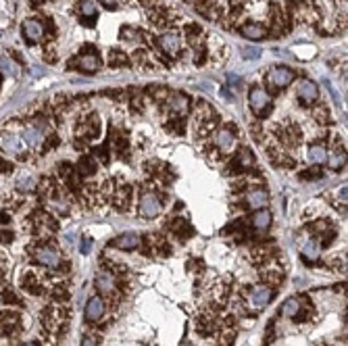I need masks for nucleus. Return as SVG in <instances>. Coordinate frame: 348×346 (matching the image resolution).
Instances as JSON below:
<instances>
[{
    "instance_id": "43",
    "label": "nucleus",
    "mask_w": 348,
    "mask_h": 346,
    "mask_svg": "<svg viewBox=\"0 0 348 346\" xmlns=\"http://www.w3.org/2000/svg\"><path fill=\"white\" fill-rule=\"evenodd\" d=\"M0 304H3V296H0Z\"/></svg>"
},
{
    "instance_id": "35",
    "label": "nucleus",
    "mask_w": 348,
    "mask_h": 346,
    "mask_svg": "<svg viewBox=\"0 0 348 346\" xmlns=\"http://www.w3.org/2000/svg\"><path fill=\"white\" fill-rule=\"evenodd\" d=\"M13 240V234L7 229H0V242H11Z\"/></svg>"
},
{
    "instance_id": "42",
    "label": "nucleus",
    "mask_w": 348,
    "mask_h": 346,
    "mask_svg": "<svg viewBox=\"0 0 348 346\" xmlns=\"http://www.w3.org/2000/svg\"><path fill=\"white\" fill-rule=\"evenodd\" d=\"M38 3H40V0H34V5H38Z\"/></svg>"
},
{
    "instance_id": "22",
    "label": "nucleus",
    "mask_w": 348,
    "mask_h": 346,
    "mask_svg": "<svg viewBox=\"0 0 348 346\" xmlns=\"http://www.w3.org/2000/svg\"><path fill=\"white\" fill-rule=\"evenodd\" d=\"M309 163L313 165H323L325 159H327V148L321 144V142H317V144H311L309 146Z\"/></svg>"
},
{
    "instance_id": "37",
    "label": "nucleus",
    "mask_w": 348,
    "mask_h": 346,
    "mask_svg": "<svg viewBox=\"0 0 348 346\" xmlns=\"http://www.w3.org/2000/svg\"><path fill=\"white\" fill-rule=\"evenodd\" d=\"M100 3L106 7V9H117V5H119V0H100Z\"/></svg>"
},
{
    "instance_id": "25",
    "label": "nucleus",
    "mask_w": 348,
    "mask_h": 346,
    "mask_svg": "<svg viewBox=\"0 0 348 346\" xmlns=\"http://www.w3.org/2000/svg\"><path fill=\"white\" fill-rule=\"evenodd\" d=\"M0 71H3L5 75H13V77H17L21 73V67L13 61L9 54H0Z\"/></svg>"
},
{
    "instance_id": "8",
    "label": "nucleus",
    "mask_w": 348,
    "mask_h": 346,
    "mask_svg": "<svg viewBox=\"0 0 348 346\" xmlns=\"http://www.w3.org/2000/svg\"><path fill=\"white\" fill-rule=\"evenodd\" d=\"M159 48L169 54V57H173V54L179 52V48H182V40H179V34L177 32H167L159 38Z\"/></svg>"
},
{
    "instance_id": "39",
    "label": "nucleus",
    "mask_w": 348,
    "mask_h": 346,
    "mask_svg": "<svg viewBox=\"0 0 348 346\" xmlns=\"http://www.w3.org/2000/svg\"><path fill=\"white\" fill-rule=\"evenodd\" d=\"M7 221H9V217L5 213H0V223H7Z\"/></svg>"
},
{
    "instance_id": "29",
    "label": "nucleus",
    "mask_w": 348,
    "mask_h": 346,
    "mask_svg": "<svg viewBox=\"0 0 348 346\" xmlns=\"http://www.w3.org/2000/svg\"><path fill=\"white\" fill-rule=\"evenodd\" d=\"M119 38L123 40V42H140V40H142L140 32L134 30V27H121Z\"/></svg>"
},
{
    "instance_id": "26",
    "label": "nucleus",
    "mask_w": 348,
    "mask_h": 346,
    "mask_svg": "<svg viewBox=\"0 0 348 346\" xmlns=\"http://www.w3.org/2000/svg\"><path fill=\"white\" fill-rule=\"evenodd\" d=\"M19 192H32L34 188H36V177L34 175H30V173H23V175H19V179H17V186H15Z\"/></svg>"
},
{
    "instance_id": "38",
    "label": "nucleus",
    "mask_w": 348,
    "mask_h": 346,
    "mask_svg": "<svg viewBox=\"0 0 348 346\" xmlns=\"http://www.w3.org/2000/svg\"><path fill=\"white\" fill-rule=\"evenodd\" d=\"M81 346H96V340H94L92 336H83V340H81Z\"/></svg>"
},
{
    "instance_id": "12",
    "label": "nucleus",
    "mask_w": 348,
    "mask_h": 346,
    "mask_svg": "<svg viewBox=\"0 0 348 346\" xmlns=\"http://www.w3.org/2000/svg\"><path fill=\"white\" fill-rule=\"evenodd\" d=\"M246 204H248V209H265L267 202H269V194H267V190H263V188H253V190H248V194H246Z\"/></svg>"
},
{
    "instance_id": "19",
    "label": "nucleus",
    "mask_w": 348,
    "mask_h": 346,
    "mask_svg": "<svg viewBox=\"0 0 348 346\" xmlns=\"http://www.w3.org/2000/svg\"><path fill=\"white\" fill-rule=\"evenodd\" d=\"M240 32L248 40H263L267 36V27L261 25V23H246V25L240 27Z\"/></svg>"
},
{
    "instance_id": "2",
    "label": "nucleus",
    "mask_w": 348,
    "mask_h": 346,
    "mask_svg": "<svg viewBox=\"0 0 348 346\" xmlns=\"http://www.w3.org/2000/svg\"><path fill=\"white\" fill-rule=\"evenodd\" d=\"M163 211V202L155 192H142L140 196V217L144 219H155Z\"/></svg>"
},
{
    "instance_id": "40",
    "label": "nucleus",
    "mask_w": 348,
    "mask_h": 346,
    "mask_svg": "<svg viewBox=\"0 0 348 346\" xmlns=\"http://www.w3.org/2000/svg\"><path fill=\"white\" fill-rule=\"evenodd\" d=\"M21 346H38L36 342H25V344H21Z\"/></svg>"
},
{
    "instance_id": "1",
    "label": "nucleus",
    "mask_w": 348,
    "mask_h": 346,
    "mask_svg": "<svg viewBox=\"0 0 348 346\" xmlns=\"http://www.w3.org/2000/svg\"><path fill=\"white\" fill-rule=\"evenodd\" d=\"M248 104L257 117H267L269 110H271V96L265 88L255 86L248 94Z\"/></svg>"
},
{
    "instance_id": "24",
    "label": "nucleus",
    "mask_w": 348,
    "mask_h": 346,
    "mask_svg": "<svg viewBox=\"0 0 348 346\" xmlns=\"http://www.w3.org/2000/svg\"><path fill=\"white\" fill-rule=\"evenodd\" d=\"M188 106H190V100L186 98L184 94H173L169 98V108H171V113H175V115H184L188 110Z\"/></svg>"
},
{
    "instance_id": "17",
    "label": "nucleus",
    "mask_w": 348,
    "mask_h": 346,
    "mask_svg": "<svg viewBox=\"0 0 348 346\" xmlns=\"http://www.w3.org/2000/svg\"><path fill=\"white\" fill-rule=\"evenodd\" d=\"M250 225H253L255 232H267L269 225H271V211L267 209H257L250 217Z\"/></svg>"
},
{
    "instance_id": "3",
    "label": "nucleus",
    "mask_w": 348,
    "mask_h": 346,
    "mask_svg": "<svg viewBox=\"0 0 348 346\" xmlns=\"http://www.w3.org/2000/svg\"><path fill=\"white\" fill-rule=\"evenodd\" d=\"M34 259L40 263V265H44L48 269H57L61 265V253L57 251V248L48 246V244L38 246L34 251Z\"/></svg>"
},
{
    "instance_id": "31",
    "label": "nucleus",
    "mask_w": 348,
    "mask_h": 346,
    "mask_svg": "<svg viewBox=\"0 0 348 346\" xmlns=\"http://www.w3.org/2000/svg\"><path fill=\"white\" fill-rule=\"evenodd\" d=\"M79 171H81L83 175H90V173H94V171H96V163H94L92 159H88V157H83V159H81V163H79Z\"/></svg>"
},
{
    "instance_id": "14",
    "label": "nucleus",
    "mask_w": 348,
    "mask_h": 346,
    "mask_svg": "<svg viewBox=\"0 0 348 346\" xmlns=\"http://www.w3.org/2000/svg\"><path fill=\"white\" fill-rule=\"evenodd\" d=\"M94 286H96V290H98L100 294H113L117 290V282L113 278V273H108V271H100L98 275H96Z\"/></svg>"
},
{
    "instance_id": "20",
    "label": "nucleus",
    "mask_w": 348,
    "mask_h": 346,
    "mask_svg": "<svg viewBox=\"0 0 348 346\" xmlns=\"http://www.w3.org/2000/svg\"><path fill=\"white\" fill-rule=\"evenodd\" d=\"M100 67V57L96 52H88V54H83V57H79L77 61V69H81V71H96V69Z\"/></svg>"
},
{
    "instance_id": "36",
    "label": "nucleus",
    "mask_w": 348,
    "mask_h": 346,
    "mask_svg": "<svg viewBox=\"0 0 348 346\" xmlns=\"http://www.w3.org/2000/svg\"><path fill=\"white\" fill-rule=\"evenodd\" d=\"M302 177H307V179H319V177H321V173H319V171H302Z\"/></svg>"
},
{
    "instance_id": "28",
    "label": "nucleus",
    "mask_w": 348,
    "mask_h": 346,
    "mask_svg": "<svg viewBox=\"0 0 348 346\" xmlns=\"http://www.w3.org/2000/svg\"><path fill=\"white\" fill-rule=\"evenodd\" d=\"M79 13L83 17H96V13H98L96 0H81V3H79Z\"/></svg>"
},
{
    "instance_id": "10",
    "label": "nucleus",
    "mask_w": 348,
    "mask_h": 346,
    "mask_svg": "<svg viewBox=\"0 0 348 346\" xmlns=\"http://www.w3.org/2000/svg\"><path fill=\"white\" fill-rule=\"evenodd\" d=\"M0 146H3V150L9 152V155H15V157L25 159L23 140H19V138H17L15 134H5L3 138H0Z\"/></svg>"
},
{
    "instance_id": "13",
    "label": "nucleus",
    "mask_w": 348,
    "mask_h": 346,
    "mask_svg": "<svg viewBox=\"0 0 348 346\" xmlns=\"http://www.w3.org/2000/svg\"><path fill=\"white\" fill-rule=\"evenodd\" d=\"M140 236L134 232H128V234H121V236H117L113 242H110L108 246H113V248H119V251H134V248L140 246Z\"/></svg>"
},
{
    "instance_id": "9",
    "label": "nucleus",
    "mask_w": 348,
    "mask_h": 346,
    "mask_svg": "<svg viewBox=\"0 0 348 346\" xmlns=\"http://www.w3.org/2000/svg\"><path fill=\"white\" fill-rule=\"evenodd\" d=\"M213 142H215V146H217L221 152H223V155H227V152H231L234 146H236V136H234V132H231L229 128H221V130L215 134Z\"/></svg>"
},
{
    "instance_id": "11",
    "label": "nucleus",
    "mask_w": 348,
    "mask_h": 346,
    "mask_svg": "<svg viewBox=\"0 0 348 346\" xmlns=\"http://www.w3.org/2000/svg\"><path fill=\"white\" fill-rule=\"evenodd\" d=\"M255 165V157H253V152H250L248 148H242L238 155L234 157V161H231V165H229V171L231 173H240V171H246V169H250Z\"/></svg>"
},
{
    "instance_id": "23",
    "label": "nucleus",
    "mask_w": 348,
    "mask_h": 346,
    "mask_svg": "<svg viewBox=\"0 0 348 346\" xmlns=\"http://www.w3.org/2000/svg\"><path fill=\"white\" fill-rule=\"evenodd\" d=\"M325 163H327V167L331 169V171H340L344 165H346V155H344V150H333V152H327V159H325Z\"/></svg>"
},
{
    "instance_id": "27",
    "label": "nucleus",
    "mask_w": 348,
    "mask_h": 346,
    "mask_svg": "<svg viewBox=\"0 0 348 346\" xmlns=\"http://www.w3.org/2000/svg\"><path fill=\"white\" fill-rule=\"evenodd\" d=\"M173 232H175L182 240L190 238L192 234H194V229H192V225L188 223V221H173Z\"/></svg>"
},
{
    "instance_id": "21",
    "label": "nucleus",
    "mask_w": 348,
    "mask_h": 346,
    "mask_svg": "<svg viewBox=\"0 0 348 346\" xmlns=\"http://www.w3.org/2000/svg\"><path fill=\"white\" fill-rule=\"evenodd\" d=\"M42 140H44V132H42L38 126H34V123L23 130V144H27V146H38Z\"/></svg>"
},
{
    "instance_id": "16",
    "label": "nucleus",
    "mask_w": 348,
    "mask_h": 346,
    "mask_svg": "<svg viewBox=\"0 0 348 346\" xmlns=\"http://www.w3.org/2000/svg\"><path fill=\"white\" fill-rule=\"evenodd\" d=\"M21 32H23V38L27 42H38V40H42V36H44V27H42V23L36 19H27V21H23Z\"/></svg>"
},
{
    "instance_id": "30",
    "label": "nucleus",
    "mask_w": 348,
    "mask_h": 346,
    "mask_svg": "<svg viewBox=\"0 0 348 346\" xmlns=\"http://www.w3.org/2000/svg\"><path fill=\"white\" fill-rule=\"evenodd\" d=\"M108 65H113V67L128 65V57H125L123 52H117V50H113V52H110V57H108Z\"/></svg>"
},
{
    "instance_id": "18",
    "label": "nucleus",
    "mask_w": 348,
    "mask_h": 346,
    "mask_svg": "<svg viewBox=\"0 0 348 346\" xmlns=\"http://www.w3.org/2000/svg\"><path fill=\"white\" fill-rule=\"evenodd\" d=\"M307 307H302V298H288L282 304V315L288 317V319H302V311Z\"/></svg>"
},
{
    "instance_id": "41",
    "label": "nucleus",
    "mask_w": 348,
    "mask_h": 346,
    "mask_svg": "<svg viewBox=\"0 0 348 346\" xmlns=\"http://www.w3.org/2000/svg\"><path fill=\"white\" fill-rule=\"evenodd\" d=\"M186 3H190V5H194V3H200V0H186Z\"/></svg>"
},
{
    "instance_id": "4",
    "label": "nucleus",
    "mask_w": 348,
    "mask_h": 346,
    "mask_svg": "<svg viewBox=\"0 0 348 346\" xmlns=\"http://www.w3.org/2000/svg\"><path fill=\"white\" fill-rule=\"evenodd\" d=\"M106 313V302L102 296H92L88 298L86 302V321L88 323H96V321H100L102 317Z\"/></svg>"
},
{
    "instance_id": "7",
    "label": "nucleus",
    "mask_w": 348,
    "mask_h": 346,
    "mask_svg": "<svg viewBox=\"0 0 348 346\" xmlns=\"http://www.w3.org/2000/svg\"><path fill=\"white\" fill-rule=\"evenodd\" d=\"M292 79H294V71L290 67H273L269 73V84L277 90L288 88L292 84Z\"/></svg>"
},
{
    "instance_id": "34",
    "label": "nucleus",
    "mask_w": 348,
    "mask_h": 346,
    "mask_svg": "<svg viewBox=\"0 0 348 346\" xmlns=\"http://www.w3.org/2000/svg\"><path fill=\"white\" fill-rule=\"evenodd\" d=\"M90 244H92L90 238H83V240H81V253H83V255H88V253H90Z\"/></svg>"
},
{
    "instance_id": "5",
    "label": "nucleus",
    "mask_w": 348,
    "mask_h": 346,
    "mask_svg": "<svg viewBox=\"0 0 348 346\" xmlns=\"http://www.w3.org/2000/svg\"><path fill=\"white\" fill-rule=\"evenodd\" d=\"M296 96H298V100L304 104V106H311L317 98H319V88L315 81L311 79H302L298 88H296Z\"/></svg>"
},
{
    "instance_id": "33",
    "label": "nucleus",
    "mask_w": 348,
    "mask_h": 346,
    "mask_svg": "<svg viewBox=\"0 0 348 346\" xmlns=\"http://www.w3.org/2000/svg\"><path fill=\"white\" fill-rule=\"evenodd\" d=\"M242 57H244L246 61L259 59V57H261V48H257V46H242Z\"/></svg>"
},
{
    "instance_id": "15",
    "label": "nucleus",
    "mask_w": 348,
    "mask_h": 346,
    "mask_svg": "<svg viewBox=\"0 0 348 346\" xmlns=\"http://www.w3.org/2000/svg\"><path fill=\"white\" fill-rule=\"evenodd\" d=\"M298 246H300L302 257L307 259V261H317V259H319V253H321V244H319L313 236L298 240Z\"/></svg>"
},
{
    "instance_id": "32",
    "label": "nucleus",
    "mask_w": 348,
    "mask_h": 346,
    "mask_svg": "<svg viewBox=\"0 0 348 346\" xmlns=\"http://www.w3.org/2000/svg\"><path fill=\"white\" fill-rule=\"evenodd\" d=\"M23 286L27 288V292H32V294H38V292H40V284H38V280L34 278L32 273H30V275H27V278L23 280Z\"/></svg>"
},
{
    "instance_id": "6",
    "label": "nucleus",
    "mask_w": 348,
    "mask_h": 346,
    "mask_svg": "<svg viewBox=\"0 0 348 346\" xmlns=\"http://www.w3.org/2000/svg\"><path fill=\"white\" fill-rule=\"evenodd\" d=\"M273 298V290L269 284H261V286H255L250 290V304H253L255 309H263L267 307Z\"/></svg>"
}]
</instances>
